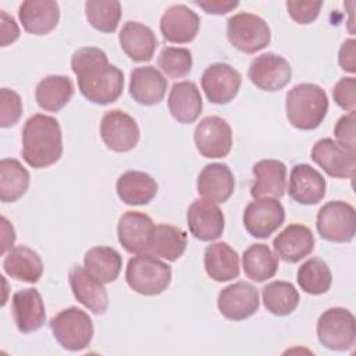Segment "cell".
<instances>
[{
    "instance_id": "cell-1",
    "label": "cell",
    "mask_w": 356,
    "mask_h": 356,
    "mask_svg": "<svg viewBox=\"0 0 356 356\" xmlns=\"http://www.w3.org/2000/svg\"><path fill=\"white\" fill-rule=\"evenodd\" d=\"M71 70L76 75L81 95L90 103H114L124 90L122 71L110 64L107 54L93 46L79 47L71 57Z\"/></svg>"
},
{
    "instance_id": "cell-2",
    "label": "cell",
    "mask_w": 356,
    "mask_h": 356,
    "mask_svg": "<svg viewBox=\"0 0 356 356\" xmlns=\"http://www.w3.org/2000/svg\"><path fill=\"white\" fill-rule=\"evenodd\" d=\"M63 154V134L58 121L46 114L31 115L22 128V159L33 168L56 164Z\"/></svg>"
},
{
    "instance_id": "cell-3",
    "label": "cell",
    "mask_w": 356,
    "mask_h": 356,
    "mask_svg": "<svg viewBox=\"0 0 356 356\" xmlns=\"http://www.w3.org/2000/svg\"><path fill=\"white\" fill-rule=\"evenodd\" d=\"M285 111L288 121L296 129H316L328 111L327 93L314 83H298L286 93Z\"/></svg>"
},
{
    "instance_id": "cell-4",
    "label": "cell",
    "mask_w": 356,
    "mask_h": 356,
    "mask_svg": "<svg viewBox=\"0 0 356 356\" xmlns=\"http://www.w3.org/2000/svg\"><path fill=\"white\" fill-rule=\"evenodd\" d=\"M171 267L149 253H140L129 259L125 270L129 288L145 296L163 293L171 282Z\"/></svg>"
},
{
    "instance_id": "cell-5",
    "label": "cell",
    "mask_w": 356,
    "mask_h": 356,
    "mask_svg": "<svg viewBox=\"0 0 356 356\" xmlns=\"http://www.w3.org/2000/svg\"><path fill=\"white\" fill-rule=\"evenodd\" d=\"M49 324L56 341L67 350L78 352L88 348L92 342L95 332L93 321L86 312L76 306L63 309Z\"/></svg>"
},
{
    "instance_id": "cell-6",
    "label": "cell",
    "mask_w": 356,
    "mask_h": 356,
    "mask_svg": "<svg viewBox=\"0 0 356 356\" xmlns=\"http://www.w3.org/2000/svg\"><path fill=\"white\" fill-rule=\"evenodd\" d=\"M317 338L331 350H349L356 341L355 316L345 307H330L317 320Z\"/></svg>"
},
{
    "instance_id": "cell-7",
    "label": "cell",
    "mask_w": 356,
    "mask_h": 356,
    "mask_svg": "<svg viewBox=\"0 0 356 356\" xmlns=\"http://www.w3.org/2000/svg\"><path fill=\"white\" fill-rule=\"evenodd\" d=\"M227 39L239 51L253 54L268 46L271 31L261 17L238 13L227 21Z\"/></svg>"
},
{
    "instance_id": "cell-8",
    "label": "cell",
    "mask_w": 356,
    "mask_h": 356,
    "mask_svg": "<svg viewBox=\"0 0 356 356\" xmlns=\"http://www.w3.org/2000/svg\"><path fill=\"white\" fill-rule=\"evenodd\" d=\"M316 227L320 236L328 242H350L356 232L353 206L342 200H331L323 204L317 213Z\"/></svg>"
},
{
    "instance_id": "cell-9",
    "label": "cell",
    "mask_w": 356,
    "mask_h": 356,
    "mask_svg": "<svg viewBox=\"0 0 356 356\" xmlns=\"http://www.w3.org/2000/svg\"><path fill=\"white\" fill-rule=\"evenodd\" d=\"M193 140L197 152L206 159L225 157L232 147V129L218 115H207L197 122Z\"/></svg>"
},
{
    "instance_id": "cell-10",
    "label": "cell",
    "mask_w": 356,
    "mask_h": 356,
    "mask_svg": "<svg viewBox=\"0 0 356 356\" xmlns=\"http://www.w3.org/2000/svg\"><path fill=\"white\" fill-rule=\"evenodd\" d=\"M285 220V210L277 197H257L243 211L246 231L259 239L268 238Z\"/></svg>"
},
{
    "instance_id": "cell-11",
    "label": "cell",
    "mask_w": 356,
    "mask_h": 356,
    "mask_svg": "<svg viewBox=\"0 0 356 356\" xmlns=\"http://www.w3.org/2000/svg\"><path fill=\"white\" fill-rule=\"evenodd\" d=\"M312 160L332 178H352L356 167V150L342 146L331 138H323L313 145Z\"/></svg>"
},
{
    "instance_id": "cell-12",
    "label": "cell",
    "mask_w": 356,
    "mask_h": 356,
    "mask_svg": "<svg viewBox=\"0 0 356 356\" xmlns=\"http://www.w3.org/2000/svg\"><path fill=\"white\" fill-rule=\"evenodd\" d=\"M100 136L104 145L117 153L132 150L140 138L136 121L122 110L107 111L100 122Z\"/></svg>"
},
{
    "instance_id": "cell-13",
    "label": "cell",
    "mask_w": 356,
    "mask_h": 356,
    "mask_svg": "<svg viewBox=\"0 0 356 356\" xmlns=\"http://www.w3.org/2000/svg\"><path fill=\"white\" fill-rule=\"evenodd\" d=\"M292 76V68L286 58L275 53H263L253 58L248 70L250 82L266 92H277L285 88Z\"/></svg>"
},
{
    "instance_id": "cell-14",
    "label": "cell",
    "mask_w": 356,
    "mask_h": 356,
    "mask_svg": "<svg viewBox=\"0 0 356 356\" xmlns=\"http://www.w3.org/2000/svg\"><path fill=\"white\" fill-rule=\"evenodd\" d=\"M259 291L254 285L245 281H238L222 288L217 299L220 313L231 321L249 318L259 310Z\"/></svg>"
},
{
    "instance_id": "cell-15",
    "label": "cell",
    "mask_w": 356,
    "mask_h": 356,
    "mask_svg": "<svg viewBox=\"0 0 356 356\" xmlns=\"http://www.w3.org/2000/svg\"><path fill=\"white\" fill-rule=\"evenodd\" d=\"M241 83V74L227 63H214L202 75V89L207 100L214 104H227L234 100Z\"/></svg>"
},
{
    "instance_id": "cell-16",
    "label": "cell",
    "mask_w": 356,
    "mask_h": 356,
    "mask_svg": "<svg viewBox=\"0 0 356 356\" xmlns=\"http://www.w3.org/2000/svg\"><path fill=\"white\" fill-rule=\"evenodd\" d=\"M186 222L189 232L203 242L220 238L225 225L221 209L207 199H197L188 207Z\"/></svg>"
},
{
    "instance_id": "cell-17",
    "label": "cell",
    "mask_w": 356,
    "mask_h": 356,
    "mask_svg": "<svg viewBox=\"0 0 356 356\" xmlns=\"http://www.w3.org/2000/svg\"><path fill=\"white\" fill-rule=\"evenodd\" d=\"M68 282L75 299L95 314H103L108 307V295L104 282L90 274L82 266H74L68 274Z\"/></svg>"
},
{
    "instance_id": "cell-18",
    "label": "cell",
    "mask_w": 356,
    "mask_h": 356,
    "mask_svg": "<svg viewBox=\"0 0 356 356\" xmlns=\"http://www.w3.org/2000/svg\"><path fill=\"white\" fill-rule=\"evenodd\" d=\"M154 224L152 218L140 211H125L117 225V236L121 246L131 254L146 253Z\"/></svg>"
},
{
    "instance_id": "cell-19",
    "label": "cell",
    "mask_w": 356,
    "mask_h": 356,
    "mask_svg": "<svg viewBox=\"0 0 356 356\" xmlns=\"http://www.w3.org/2000/svg\"><path fill=\"white\" fill-rule=\"evenodd\" d=\"M199 15L185 4L168 7L160 18V32L171 43L192 42L199 32Z\"/></svg>"
},
{
    "instance_id": "cell-20",
    "label": "cell",
    "mask_w": 356,
    "mask_h": 356,
    "mask_svg": "<svg viewBox=\"0 0 356 356\" xmlns=\"http://www.w3.org/2000/svg\"><path fill=\"white\" fill-rule=\"evenodd\" d=\"M325 178L309 164L293 165L289 175L288 195L298 203L312 206L317 204L325 196Z\"/></svg>"
},
{
    "instance_id": "cell-21",
    "label": "cell",
    "mask_w": 356,
    "mask_h": 356,
    "mask_svg": "<svg viewBox=\"0 0 356 356\" xmlns=\"http://www.w3.org/2000/svg\"><path fill=\"white\" fill-rule=\"evenodd\" d=\"M13 318L22 334L38 331L46 321L43 299L38 289L26 288L15 292L11 300Z\"/></svg>"
},
{
    "instance_id": "cell-22",
    "label": "cell",
    "mask_w": 356,
    "mask_h": 356,
    "mask_svg": "<svg viewBox=\"0 0 356 356\" xmlns=\"http://www.w3.org/2000/svg\"><path fill=\"white\" fill-rule=\"evenodd\" d=\"M314 235L303 224H289L273 241L275 254L285 263H298L314 249Z\"/></svg>"
},
{
    "instance_id": "cell-23",
    "label": "cell",
    "mask_w": 356,
    "mask_h": 356,
    "mask_svg": "<svg viewBox=\"0 0 356 356\" xmlns=\"http://www.w3.org/2000/svg\"><path fill=\"white\" fill-rule=\"evenodd\" d=\"M118 40L122 51L135 63L150 61L159 46L154 32L136 21H127L122 25Z\"/></svg>"
},
{
    "instance_id": "cell-24",
    "label": "cell",
    "mask_w": 356,
    "mask_h": 356,
    "mask_svg": "<svg viewBox=\"0 0 356 356\" xmlns=\"http://www.w3.org/2000/svg\"><path fill=\"white\" fill-rule=\"evenodd\" d=\"M18 18L28 33L47 35L60 21V7L53 0H26L18 8Z\"/></svg>"
},
{
    "instance_id": "cell-25",
    "label": "cell",
    "mask_w": 356,
    "mask_h": 356,
    "mask_svg": "<svg viewBox=\"0 0 356 356\" xmlns=\"http://www.w3.org/2000/svg\"><path fill=\"white\" fill-rule=\"evenodd\" d=\"M197 193L210 202L225 203L235 189V178L224 163H211L203 167L196 182Z\"/></svg>"
},
{
    "instance_id": "cell-26",
    "label": "cell",
    "mask_w": 356,
    "mask_h": 356,
    "mask_svg": "<svg viewBox=\"0 0 356 356\" xmlns=\"http://www.w3.org/2000/svg\"><path fill=\"white\" fill-rule=\"evenodd\" d=\"M167 92V78L152 65L136 67L131 71L129 95L143 106H154L160 103Z\"/></svg>"
},
{
    "instance_id": "cell-27",
    "label": "cell",
    "mask_w": 356,
    "mask_h": 356,
    "mask_svg": "<svg viewBox=\"0 0 356 356\" xmlns=\"http://www.w3.org/2000/svg\"><path fill=\"white\" fill-rule=\"evenodd\" d=\"M254 182L250 195L257 197H282L286 188V165L275 159H264L253 165Z\"/></svg>"
},
{
    "instance_id": "cell-28",
    "label": "cell",
    "mask_w": 356,
    "mask_h": 356,
    "mask_svg": "<svg viewBox=\"0 0 356 356\" xmlns=\"http://www.w3.org/2000/svg\"><path fill=\"white\" fill-rule=\"evenodd\" d=\"M203 108V100L195 82L182 81L172 85L168 95V110L181 124L195 122Z\"/></svg>"
},
{
    "instance_id": "cell-29",
    "label": "cell",
    "mask_w": 356,
    "mask_h": 356,
    "mask_svg": "<svg viewBox=\"0 0 356 356\" xmlns=\"http://www.w3.org/2000/svg\"><path fill=\"white\" fill-rule=\"evenodd\" d=\"M156 179L143 171H125L115 184L118 197L129 206H143L150 203L157 195Z\"/></svg>"
},
{
    "instance_id": "cell-30",
    "label": "cell",
    "mask_w": 356,
    "mask_h": 356,
    "mask_svg": "<svg viewBox=\"0 0 356 356\" xmlns=\"http://www.w3.org/2000/svg\"><path fill=\"white\" fill-rule=\"evenodd\" d=\"M3 270L17 281L35 284L43 274V263L38 252L29 246L19 245L8 250L3 261Z\"/></svg>"
},
{
    "instance_id": "cell-31",
    "label": "cell",
    "mask_w": 356,
    "mask_h": 356,
    "mask_svg": "<svg viewBox=\"0 0 356 356\" xmlns=\"http://www.w3.org/2000/svg\"><path fill=\"white\" fill-rule=\"evenodd\" d=\"M204 270L217 282H227L239 275V254L227 242H216L204 250Z\"/></svg>"
},
{
    "instance_id": "cell-32",
    "label": "cell",
    "mask_w": 356,
    "mask_h": 356,
    "mask_svg": "<svg viewBox=\"0 0 356 356\" xmlns=\"http://www.w3.org/2000/svg\"><path fill=\"white\" fill-rule=\"evenodd\" d=\"M72 95L74 83L65 75H47L39 81L35 89L38 106L51 113H57L65 107Z\"/></svg>"
},
{
    "instance_id": "cell-33",
    "label": "cell",
    "mask_w": 356,
    "mask_h": 356,
    "mask_svg": "<svg viewBox=\"0 0 356 356\" xmlns=\"http://www.w3.org/2000/svg\"><path fill=\"white\" fill-rule=\"evenodd\" d=\"M186 243L188 239L185 231L170 224H159L154 227L146 253L168 261H175L184 254Z\"/></svg>"
},
{
    "instance_id": "cell-34",
    "label": "cell",
    "mask_w": 356,
    "mask_h": 356,
    "mask_svg": "<svg viewBox=\"0 0 356 356\" xmlns=\"http://www.w3.org/2000/svg\"><path fill=\"white\" fill-rule=\"evenodd\" d=\"M31 182L29 171L17 159H3L0 161V200L14 203L21 199Z\"/></svg>"
},
{
    "instance_id": "cell-35",
    "label": "cell",
    "mask_w": 356,
    "mask_h": 356,
    "mask_svg": "<svg viewBox=\"0 0 356 356\" xmlns=\"http://www.w3.org/2000/svg\"><path fill=\"white\" fill-rule=\"evenodd\" d=\"M245 275L256 282L273 278L278 270V256L264 243L250 245L242 254Z\"/></svg>"
},
{
    "instance_id": "cell-36",
    "label": "cell",
    "mask_w": 356,
    "mask_h": 356,
    "mask_svg": "<svg viewBox=\"0 0 356 356\" xmlns=\"http://www.w3.org/2000/svg\"><path fill=\"white\" fill-rule=\"evenodd\" d=\"M85 268L104 284L114 282L122 267L121 254L110 246H95L85 253Z\"/></svg>"
},
{
    "instance_id": "cell-37",
    "label": "cell",
    "mask_w": 356,
    "mask_h": 356,
    "mask_svg": "<svg viewBox=\"0 0 356 356\" xmlns=\"http://www.w3.org/2000/svg\"><path fill=\"white\" fill-rule=\"evenodd\" d=\"M263 305L274 316H288L299 305L298 289L286 281H273L261 289Z\"/></svg>"
},
{
    "instance_id": "cell-38",
    "label": "cell",
    "mask_w": 356,
    "mask_h": 356,
    "mask_svg": "<svg viewBox=\"0 0 356 356\" xmlns=\"http://www.w3.org/2000/svg\"><path fill=\"white\" fill-rule=\"evenodd\" d=\"M296 280L303 292L309 295H323L331 288L332 274L323 259L312 257L300 264Z\"/></svg>"
},
{
    "instance_id": "cell-39",
    "label": "cell",
    "mask_w": 356,
    "mask_h": 356,
    "mask_svg": "<svg viewBox=\"0 0 356 356\" xmlns=\"http://www.w3.org/2000/svg\"><path fill=\"white\" fill-rule=\"evenodd\" d=\"M85 15L96 31L111 33L121 19V4L117 0H88L85 3Z\"/></svg>"
},
{
    "instance_id": "cell-40",
    "label": "cell",
    "mask_w": 356,
    "mask_h": 356,
    "mask_svg": "<svg viewBox=\"0 0 356 356\" xmlns=\"http://www.w3.org/2000/svg\"><path fill=\"white\" fill-rule=\"evenodd\" d=\"M157 65L168 78H184L192 70V53L185 47L167 46L160 51Z\"/></svg>"
},
{
    "instance_id": "cell-41",
    "label": "cell",
    "mask_w": 356,
    "mask_h": 356,
    "mask_svg": "<svg viewBox=\"0 0 356 356\" xmlns=\"http://www.w3.org/2000/svg\"><path fill=\"white\" fill-rule=\"evenodd\" d=\"M22 115V102L19 95L8 88L0 89V127L15 125Z\"/></svg>"
},
{
    "instance_id": "cell-42",
    "label": "cell",
    "mask_w": 356,
    "mask_h": 356,
    "mask_svg": "<svg viewBox=\"0 0 356 356\" xmlns=\"http://www.w3.org/2000/svg\"><path fill=\"white\" fill-rule=\"evenodd\" d=\"M289 17L300 25L312 24L320 14L323 1H286L285 3Z\"/></svg>"
},
{
    "instance_id": "cell-43",
    "label": "cell",
    "mask_w": 356,
    "mask_h": 356,
    "mask_svg": "<svg viewBox=\"0 0 356 356\" xmlns=\"http://www.w3.org/2000/svg\"><path fill=\"white\" fill-rule=\"evenodd\" d=\"M356 79L353 76L341 78L332 88L334 102L343 110L355 111L356 107Z\"/></svg>"
},
{
    "instance_id": "cell-44",
    "label": "cell",
    "mask_w": 356,
    "mask_h": 356,
    "mask_svg": "<svg viewBox=\"0 0 356 356\" xmlns=\"http://www.w3.org/2000/svg\"><path fill=\"white\" fill-rule=\"evenodd\" d=\"M355 122H356V114L355 111H349L348 114L342 115L334 127V135L337 138V142L353 150H356Z\"/></svg>"
},
{
    "instance_id": "cell-45",
    "label": "cell",
    "mask_w": 356,
    "mask_h": 356,
    "mask_svg": "<svg viewBox=\"0 0 356 356\" xmlns=\"http://www.w3.org/2000/svg\"><path fill=\"white\" fill-rule=\"evenodd\" d=\"M355 54H356V42H355V39H352V38L346 39L341 44L339 51H338V64L345 72L355 74V71H356Z\"/></svg>"
},
{
    "instance_id": "cell-46",
    "label": "cell",
    "mask_w": 356,
    "mask_h": 356,
    "mask_svg": "<svg viewBox=\"0 0 356 356\" xmlns=\"http://www.w3.org/2000/svg\"><path fill=\"white\" fill-rule=\"evenodd\" d=\"M193 4L200 7L202 10H204V13H207V14L224 15V14L232 11L234 8H236L239 6V1H235V0H200V1L195 0Z\"/></svg>"
},
{
    "instance_id": "cell-47",
    "label": "cell",
    "mask_w": 356,
    "mask_h": 356,
    "mask_svg": "<svg viewBox=\"0 0 356 356\" xmlns=\"http://www.w3.org/2000/svg\"><path fill=\"white\" fill-rule=\"evenodd\" d=\"M0 18H1V47H6L11 43H14L18 36H19V28L15 22V19L8 15L4 10H1L0 13Z\"/></svg>"
},
{
    "instance_id": "cell-48",
    "label": "cell",
    "mask_w": 356,
    "mask_h": 356,
    "mask_svg": "<svg viewBox=\"0 0 356 356\" xmlns=\"http://www.w3.org/2000/svg\"><path fill=\"white\" fill-rule=\"evenodd\" d=\"M1 221V248L0 254H6L8 250L13 249V245L15 242V231L11 222L3 216L0 218Z\"/></svg>"
}]
</instances>
